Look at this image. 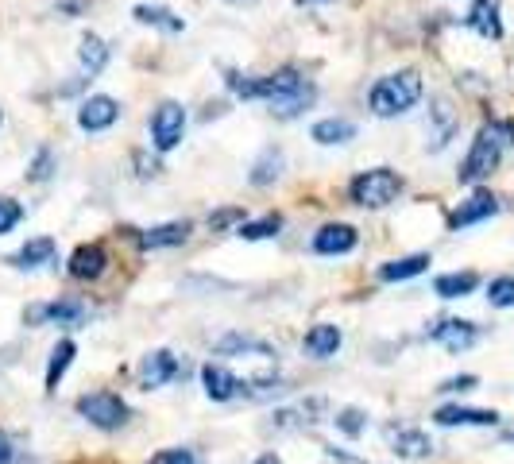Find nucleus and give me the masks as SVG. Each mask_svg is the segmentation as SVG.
Segmentation results:
<instances>
[{"label": "nucleus", "mask_w": 514, "mask_h": 464, "mask_svg": "<svg viewBox=\"0 0 514 464\" xmlns=\"http://www.w3.org/2000/svg\"><path fill=\"white\" fill-rule=\"evenodd\" d=\"M0 120H4V113H0Z\"/></svg>", "instance_id": "nucleus-45"}, {"label": "nucleus", "mask_w": 514, "mask_h": 464, "mask_svg": "<svg viewBox=\"0 0 514 464\" xmlns=\"http://www.w3.org/2000/svg\"><path fill=\"white\" fill-rule=\"evenodd\" d=\"M86 318V306L74 302V298H58V302H47V306H31L28 321L39 325V321H51V325H82Z\"/></svg>", "instance_id": "nucleus-12"}, {"label": "nucleus", "mask_w": 514, "mask_h": 464, "mask_svg": "<svg viewBox=\"0 0 514 464\" xmlns=\"http://www.w3.org/2000/svg\"><path fill=\"white\" fill-rule=\"evenodd\" d=\"M468 28L480 31L484 39H503V20H499V0H476L468 12Z\"/></svg>", "instance_id": "nucleus-20"}, {"label": "nucleus", "mask_w": 514, "mask_h": 464, "mask_svg": "<svg viewBox=\"0 0 514 464\" xmlns=\"http://www.w3.org/2000/svg\"><path fill=\"white\" fill-rule=\"evenodd\" d=\"M480 287V275L476 271H449V275H437L433 279V294L441 298H464Z\"/></svg>", "instance_id": "nucleus-26"}, {"label": "nucleus", "mask_w": 514, "mask_h": 464, "mask_svg": "<svg viewBox=\"0 0 514 464\" xmlns=\"http://www.w3.org/2000/svg\"><path fill=\"white\" fill-rule=\"evenodd\" d=\"M182 132H186V109L178 101H163L151 113V144H155V151H174L182 144Z\"/></svg>", "instance_id": "nucleus-5"}, {"label": "nucleus", "mask_w": 514, "mask_h": 464, "mask_svg": "<svg viewBox=\"0 0 514 464\" xmlns=\"http://www.w3.org/2000/svg\"><path fill=\"white\" fill-rule=\"evenodd\" d=\"M514 144V124L511 120H487L484 128L476 132V140L468 147V155H464V163H460L457 171V182L464 186H476V182H484L495 174L499 167V159H503V151Z\"/></svg>", "instance_id": "nucleus-1"}, {"label": "nucleus", "mask_w": 514, "mask_h": 464, "mask_svg": "<svg viewBox=\"0 0 514 464\" xmlns=\"http://www.w3.org/2000/svg\"><path fill=\"white\" fill-rule=\"evenodd\" d=\"M511 441H514V434H511Z\"/></svg>", "instance_id": "nucleus-46"}, {"label": "nucleus", "mask_w": 514, "mask_h": 464, "mask_svg": "<svg viewBox=\"0 0 514 464\" xmlns=\"http://www.w3.org/2000/svg\"><path fill=\"white\" fill-rule=\"evenodd\" d=\"M256 464H283V461H279V457H275V453H263V457H259Z\"/></svg>", "instance_id": "nucleus-42"}, {"label": "nucleus", "mask_w": 514, "mask_h": 464, "mask_svg": "<svg viewBox=\"0 0 514 464\" xmlns=\"http://www.w3.org/2000/svg\"><path fill=\"white\" fill-rule=\"evenodd\" d=\"M186 236H190V221H167V225L143 229L140 232V248H147V252H159V248H178V244H186Z\"/></svg>", "instance_id": "nucleus-17"}, {"label": "nucleus", "mask_w": 514, "mask_h": 464, "mask_svg": "<svg viewBox=\"0 0 514 464\" xmlns=\"http://www.w3.org/2000/svg\"><path fill=\"white\" fill-rule=\"evenodd\" d=\"M105 271H109V252H105V244H82V248L70 256V275L82 279V283L101 279Z\"/></svg>", "instance_id": "nucleus-11"}, {"label": "nucleus", "mask_w": 514, "mask_h": 464, "mask_svg": "<svg viewBox=\"0 0 514 464\" xmlns=\"http://www.w3.org/2000/svg\"><path fill=\"white\" fill-rule=\"evenodd\" d=\"M217 352H221V356H252V360H275V356H279L267 341L248 337V333H229V337H221V341H217Z\"/></svg>", "instance_id": "nucleus-16"}, {"label": "nucleus", "mask_w": 514, "mask_h": 464, "mask_svg": "<svg viewBox=\"0 0 514 464\" xmlns=\"http://www.w3.org/2000/svg\"><path fill=\"white\" fill-rule=\"evenodd\" d=\"M472 387H480V379L476 376H453V379H445L437 391H445V395H460V391H472Z\"/></svg>", "instance_id": "nucleus-37"}, {"label": "nucleus", "mask_w": 514, "mask_h": 464, "mask_svg": "<svg viewBox=\"0 0 514 464\" xmlns=\"http://www.w3.org/2000/svg\"><path fill=\"white\" fill-rule=\"evenodd\" d=\"M387 437H391V453L402 461H422L433 453V441L422 430H391Z\"/></svg>", "instance_id": "nucleus-19"}, {"label": "nucleus", "mask_w": 514, "mask_h": 464, "mask_svg": "<svg viewBox=\"0 0 514 464\" xmlns=\"http://www.w3.org/2000/svg\"><path fill=\"white\" fill-rule=\"evenodd\" d=\"M201 383H205V395L213 403H229V399H236L244 391V383L232 376L225 364H205L201 368Z\"/></svg>", "instance_id": "nucleus-13"}, {"label": "nucleus", "mask_w": 514, "mask_h": 464, "mask_svg": "<svg viewBox=\"0 0 514 464\" xmlns=\"http://www.w3.org/2000/svg\"><path fill=\"white\" fill-rule=\"evenodd\" d=\"M155 464H198V457H194L190 449H163Z\"/></svg>", "instance_id": "nucleus-38"}, {"label": "nucleus", "mask_w": 514, "mask_h": 464, "mask_svg": "<svg viewBox=\"0 0 514 464\" xmlns=\"http://www.w3.org/2000/svg\"><path fill=\"white\" fill-rule=\"evenodd\" d=\"M132 16H136V24H147V28H163L178 35V31L186 28V20L182 16H174L171 8H163V4H136L132 8Z\"/></svg>", "instance_id": "nucleus-22"}, {"label": "nucleus", "mask_w": 514, "mask_h": 464, "mask_svg": "<svg viewBox=\"0 0 514 464\" xmlns=\"http://www.w3.org/2000/svg\"><path fill=\"white\" fill-rule=\"evenodd\" d=\"M298 4H325V0H298Z\"/></svg>", "instance_id": "nucleus-44"}, {"label": "nucleus", "mask_w": 514, "mask_h": 464, "mask_svg": "<svg viewBox=\"0 0 514 464\" xmlns=\"http://www.w3.org/2000/svg\"><path fill=\"white\" fill-rule=\"evenodd\" d=\"M499 213V198L495 194H487V190H476L472 198H464V202L449 213V229H468V225H480L487 217H495Z\"/></svg>", "instance_id": "nucleus-8"}, {"label": "nucleus", "mask_w": 514, "mask_h": 464, "mask_svg": "<svg viewBox=\"0 0 514 464\" xmlns=\"http://www.w3.org/2000/svg\"><path fill=\"white\" fill-rule=\"evenodd\" d=\"M74 341H58L55 348H51V364H47V391H58V383H62V376H66V368L74 364Z\"/></svg>", "instance_id": "nucleus-30"}, {"label": "nucleus", "mask_w": 514, "mask_h": 464, "mask_svg": "<svg viewBox=\"0 0 514 464\" xmlns=\"http://www.w3.org/2000/svg\"><path fill=\"white\" fill-rule=\"evenodd\" d=\"M341 341H344V333L337 329V325L317 321V325H310V333L302 337V352H306V356H314V360H329V356H337Z\"/></svg>", "instance_id": "nucleus-14"}, {"label": "nucleus", "mask_w": 514, "mask_h": 464, "mask_svg": "<svg viewBox=\"0 0 514 464\" xmlns=\"http://www.w3.org/2000/svg\"><path fill=\"white\" fill-rule=\"evenodd\" d=\"M182 376V364H178V356H174L171 348H155V352H147L140 360V368H136V379H140L143 391H155V387H167L171 379Z\"/></svg>", "instance_id": "nucleus-6"}, {"label": "nucleus", "mask_w": 514, "mask_h": 464, "mask_svg": "<svg viewBox=\"0 0 514 464\" xmlns=\"http://www.w3.org/2000/svg\"><path fill=\"white\" fill-rule=\"evenodd\" d=\"M360 244V232L352 229V225H325V229H317L314 232V248L317 256H344V252H352Z\"/></svg>", "instance_id": "nucleus-10"}, {"label": "nucleus", "mask_w": 514, "mask_h": 464, "mask_svg": "<svg viewBox=\"0 0 514 464\" xmlns=\"http://www.w3.org/2000/svg\"><path fill=\"white\" fill-rule=\"evenodd\" d=\"M78 62H82L86 78H97V74L109 66V47H105V39H101V35H86L82 47H78Z\"/></svg>", "instance_id": "nucleus-27"}, {"label": "nucleus", "mask_w": 514, "mask_h": 464, "mask_svg": "<svg viewBox=\"0 0 514 464\" xmlns=\"http://www.w3.org/2000/svg\"><path fill=\"white\" fill-rule=\"evenodd\" d=\"M310 136H314L321 147H341L348 144V140H356V124L344 120V116H329V120H317Z\"/></svg>", "instance_id": "nucleus-21"}, {"label": "nucleus", "mask_w": 514, "mask_h": 464, "mask_svg": "<svg viewBox=\"0 0 514 464\" xmlns=\"http://www.w3.org/2000/svg\"><path fill=\"white\" fill-rule=\"evenodd\" d=\"M240 229L244 225V209L240 205H225V209H217V213H209V229L213 232H225V229Z\"/></svg>", "instance_id": "nucleus-35"}, {"label": "nucleus", "mask_w": 514, "mask_h": 464, "mask_svg": "<svg viewBox=\"0 0 514 464\" xmlns=\"http://www.w3.org/2000/svg\"><path fill=\"white\" fill-rule=\"evenodd\" d=\"M116 120H120V105H116L113 97H105V93L86 97L82 109H78V124L86 132H105V128H113Z\"/></svg>", "instance_id": "nucleus-9"}, {"label": "nucleus", "mask_w": 514, "mask_h": 464, "mask_svg": "<svg viewBox=\"0 0 514 464\" xmlns=\"http://www.w3.org/2000/svg\"><path fill=\"white\" fill-rule=\"evenodd\" d=\"M0 464H12V441L0 434Z\"/></svg>", "instance_id": "nucleus-41"}, {"label": "nucleus", "mask_w": 514, "mask_h": 464, "mask_svg": "<svg viewBox=\"0 0 514 464\" xmlns=\"http://www.w3.org/2000/svg\"><path fill=\"white\" fill-rule=\"evenodd\" d=\"M78 414L86 418L89 426H97V430H120V426H128V403L116 395V391H89L78 399Z\"/></svg>", "instance_id": "nucleus-4"}, {"label": "nucleus", "mask_w": 514, "mask_h": 464, "mask_svg": "<svg viewBox=\"0 0 514 464\" xmlns=\"http://www.w3.org/2000/svg\"><path fill=\"white\" fill-rule=\"evenodd\" d=\"M314 101H317V89L310 86V82H302L294 93H286V97H279V101H271V113L279 116V120H294V116L306 113Z\"/></svg>", "instance_id": "nucleus-23"}, {"label": "nucleus", "mask_w": 514, "mask_h": 464, "mask_svg": "<svg viewBox=\"0 0 514 464\" xmlns=\"http://www.w3.org/2000/svg\"><path fill=\"white\" fill-rule=\"evenodd\" d=\"M333 422H337V430H341L344 437H360L364 430H368V414H364V410H356V406H344Z\"/></svg>", "instance_id": "nucleus-32"}, {"label": "nucleus", "mask_w": 514, "mask_h": 464, "mask_svg": "<svg viewBox=\"0 0 514 464\" xmlns=\"http://www.w3.org/2000/svg\"><path fill=\"white\" fill-rule=\"evenodd\" d=\"M325 410V399H306V403L290 406V410H275V430H302V426H314L321 422L317 414Z\"/></svg>", "instance_id": "nucleus-18"}, {"label": "nucleus", "mask_w": 514, "mask_h": 464, "mask_svg": "<svg viewBox=\"0 0 514 464\" xmlns=\"http://www.w3.org/2000/svg\"><path fill=\"white\" fill-rule=\"evenodd\" d=\"M487 302H491V306H499V310L514 306V275H499V279H491V283H487Z\"/></svg>", "instance_id": "nucleus-33"}, {"label": "nucleus", "mask_w": 514, "mask_h": 464, "mask_svg": "<svg viewBox=\"0 0 514 464\" xmlns=\"http://www.w3.org/2000/svg\"><path fill=\"white\" fill-rule=\"evenodd\" d=\"M136 167H140V178H151V174H159V163H155V159H151V163H147V155H136Z\"/></svg>", "instance_id": "nucleus-39"}, {"label": "nucleus", "mask_w": 514, "mask_h": 464, "mask_svg": "<svg viewBox=\"0 0 514 464\" xmlns=\"http://www.w3.org/2000/svg\"><path fill=\"white\" fill-rule=\"evenodd\" d=\"M429 341L441 348H449V352H464V348H472L480 341V325H476V321H464V318H445L429 329Z\"/></svg>", "instance_id": "nucleus-7"}, {"label": "nucleus", "mask_w": 514, "mask_h": 464, "mask_svg": "<svg viewBox=\"0 0 514 464\" xmlns=\"http://www.w3.org/2000/svg\"><path fill=\"white\" fill-rule=\"evenodd\" d=\"M283 163H286L283 151H279V147H267V151L259 155L256 163H252V174H248V182H252V186H271V182L283 174Z\"/></svg>", "instance_id": "nucleus-28"}, {"label": "nucleus", "mask_w": 514, "mask_h": 464, "mask_svg": "<svg viewBox=\"0 0 514 464\" xmlns=\"http://www.w3.org/2000/svg\"><path fill=\"white\" fill-rule=\"evenodd\" d=\"M422 101V74L418 70H395L379 78L368 93V105L375 116H402Z\"/></svg>", "instance_id": "nucleus-2"}, {"label": "nucleus", "mask_w": 514, "mask_h": 464, "mask_svg": "<svg viewBox=\"0 0 514 464\" xmlns=\"http://www.w3.org/2000/svg\"><path fill=\"white\" fill-rule=\"evenodd\" d=\"M55 167H58L55 151H51V147H39V151H35V159H31V167H28V182H47V178L55 174Z\"/></svg>", "instance_id": "nucleus-34"}, {"label": "nucleus", "mask_w": 514, "mask_h": 464, "mask_svg": "<svg viewBox=\"0 0 514 464\" xmlns=\"http://www.w3.org/2000/svg\"><path fill=\"white\" fill-rule=\"evenodd\" d=\"M402 194V178L391 167H372V171H360L348 186V198L364 209H383Z\"/></svg>", "instance_id": "nucleus-3"}, {"label": "nucleus", "mask_w": 514, "mask_h": 464, "mask_svg": "<svg viewBox=\"0 0 514 464\" xmlns=\"http://www.w3.org/2000/svg\"><path fill=\"white\" fill-rule=\"evenodd\" d=\"M229 4H236V8H252V4H259V0H229Z\"/></svg>", "instance_id": "nucleus-43"}, {"label": "nucleus", "mask_w": 514, "mask_h": 464, "mask_svg": "<svg viewBox=\"0 0 514 464\" xmlns=\"http://www.w3.org/2000/svg\"><path fill=\"white\" fill-rule=\"evenodd\" d=\"M433 124H437V132L429 140V151H441V147L453 140V132H457V113L449 109V101H437L433 105Z\"/></svg>", "instance_id": "nucleus-29"}, {"label": "nucleus", "mask_w": 514, "mask_h": 464, "mask_svg": "<svg viewBox=\"0 0 514 464\" xmlns=\"http://www.w3.org/2000/svg\"><path fill=\"white\" fill-rule=\"evenodd\" d=\"M437 426L453 430V426H499V414L495 410H476V406H441L433 414Z\"/></svg>", "instance_id": "nucleus-15"}, {"label": "nucleus", "mask_w": 514, "mask_h": 464, "mask_svg": "<svg viewBox=\"0 0 514 464\" xmlns=\"http://www.w3.org/2000/svg\"><path fill=\"white\" fill-rule=\"evenodd\" d=\"M279 229H283V217H279V213H267V217H259V221H244V225L236 229V236H240V240H271V236H279Z\"/></svg>", "instance_id": "nucleus-31"}, {"label": "nucleus", "mask_w": 514, "mask_h": 464, "mask_svg": "<svg viewBox=\"0 0 514 464\" xmlns=\"http://www.w3.org/2000/svg\"><path fill=\"white\" fill-rule=\"evenodd\" d=\"M58 12H66V16H78V12H82V0H58Z\"/></svg>", "instance_id": "nucleus-40"}, {"label": "nucleus", "mask_w": 514, "mask_h": 464, "mask_svg": "<svg viewBox=\"0 0 514 464\" xmlns=\"http://www.w3.org/2000/svg\"><path fill=\"white\" fill-rule=\"evenodd\" d=\"M20 217H24V205L16 202V198H0V236L16 229V225H20Z\"/></svg>", "instance_id": "nucleus-36"}, {"label": "nucleus", "mask_w": 514, "mask_h": 464, "mask_svg": "<svg viewBox=\"0 0 514 464\" xmlns=\"http://www.w3.org/2000/svg\"><path fill=\"white\" fill-rule=\"evenodd\" d=\"M426 267H429L426 252H414V256H402V260L383 263V267H379V279H383V283H406V279L422 275Z\"/></svg>", "instance_id": "nucleus-25"}, {"label": "nucleus", "mask_w": 514, "mask_h": 464, "mask_svg": "<svg viewBox=\"0 0 514 464\" xmlns=\"http://www.w3.org/2000/svg\"><path fill=\"white\" fill-rule=\"evenodd\" d=\"M55 260V240L51 236H35L28 240L16 256H12V267H20V271H31V267H43V263Z\"/></svg>", "instance_id": "nucleus-24"}]
</instances>
